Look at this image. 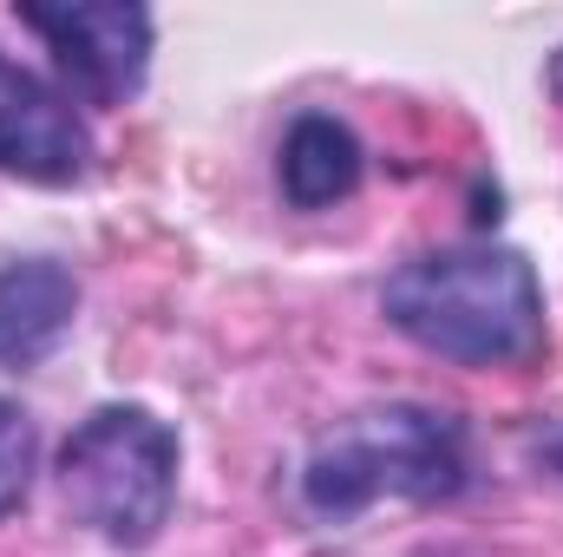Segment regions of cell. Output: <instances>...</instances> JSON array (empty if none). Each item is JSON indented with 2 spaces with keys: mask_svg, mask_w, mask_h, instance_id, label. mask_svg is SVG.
Masks as SVG:
<instances>
[{
  "mask_svg": "<svg viewBox=\"0 0 563 557\" xmlns=\"http://www.w3.org/2000/svg\"><path fill=\"white\" fill-rule=\"evenodd\" d=\"M380 315L452 368H531L551 341L544 282L525 250L505 243H445L407 256L380 288Z\"/></svg>",
  "mask_w": 563,
  "mask_h": 557,
  "instance_id": "cell-1",
  "label": "cell"
},
{
  "mask_svg": "<svg viewBox=\"0 0 563 557\" xmlns=\"http://www.w3.org/2000/svg\"><path fill=\"white\" fill-rule=\"evenodd\" d=\"M465 485H472L465 419L420 401L347 414L334 433H321V446L301 466V505L328 525H347L380 499L445 505Z\"/></svg>",
  "mask_w": 563,
  "mask_h": 557,
  "instance_id": "cell-2",
  "label": "cell"
},
{
  "mask_svg": "<svg viewBox=\"0 0 563 557\" xmlns=\"http://www.w3.org/2000/svg\"><path fill=\"white\" fill-rule=\"evenodd\" d=\"M177 426L157 419L151 407L112 401L92 407L59 446V499L73 525L106 538L112 551H144L164 538L177 512Z\"/></svg>",
  "mask_w": 563,
  "mask_h": 557,
  "instance_id": "cell-3",
  "label": "cell"
},
{
  "mask_svg": "<svg viewBox=\"0 0 563 557\" xmlns=\"http://www.w3.org/2000/svg\"><path fill=\"white\" fill-rule=\"evenodd\" d=\"M20 26H33L86 106H125L151 73V13L132 0H20Z\"/></svg>",
  "mask_w": 563,
  "mask_h": 557,
  "instance_id": "cell-4",
  "label": "cell"
},
{
  "mask_svg": "<svg viewBox=\"0 0 563 557\" xmlns=\"http://www.w3.org/2000/svg\"><path fill=\"white\" fill-rule=\"evenodd\" d=\"M0 171L40 190H66L92 171V132L66 92L0 53Z\"/></svg>",
  "mask_w": 563,
  "mask_h": 557,
  "instance_id": "cell-5",
  "label": "cell"
},
{
  "mask_svg": "<svg viewBox=\"0 0 563 557\" xmlns=\"http://www.w3.org/2000/svg\"><path fill=\"white\" fill-rule=\"evenodd\" d=\"M79 321V276L59 256H20L0 270V368H40Z\"/></svg>",
  "mask_w": 563,
  "mask_h": 557,
  "instance_id": "cell-6",
  "label": "cell"
},
{
  "mask_svg": "<svg viewBox=\"0 0 563 557\" xmlns=\"http://www.w3.org/2000/svg\"><path fill=\"white\" fill-rule=\"evenodd\" d=\"M361 171H367V151L354 139V125L334 119V112H301L282 132L276 177H282V197L295 210H328V204L354 197L361 190Z\"/></svg>",
  "mask_w": 563,
  "mask_h": 557,
  "instance_id": "cell-7",
  "label": "cell"
},
{
  "mask_svg": "<svg viewBox=\"0 0 563 557\" xmlns=\"http://www.w3.org/2000/svg\"><path fill=\"white\" fill-rule=\"evenodd\" d=\"M33 466H40V433L20 414V401L0 394V518H13L33 492Z\"/></svg>",
  "mask_w": 563,
  "mask_h": 557,
  "instance_id": "cell-8",
  "label": "cell"
}]
</instances>
